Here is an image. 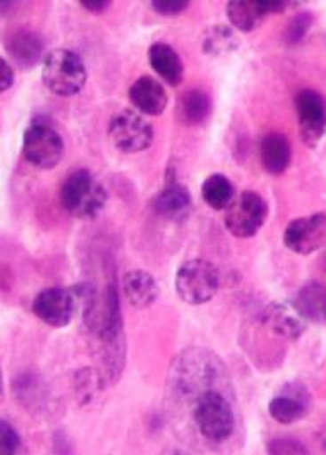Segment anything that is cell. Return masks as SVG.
<instances>
[{"mask_svg": "<svg viewBox=\"0 0 326 455\" xmlns=\"http://www.w3.org/2000/svg\"><path fill=\"white\" fill-rule=\"evenodd\" d=\"M81 304L83 322L99 355L101 375L107 385H114L121 379L126 366V339L115 282L108 283L101 294H97L93 289Z\"/></svg>", "mask_w": 326, "mask_h": 455, "instance_id": "cell-1", "label": "cell"}, {"mask_svg": "<svg viewBox=\"0 0 326 455\" xmlns=\"http://www.w3.org/2000/svg\"><path fill=\"white\" fill-rule=\"evenodd\" d=\"M227 379L226 364L217 355L206 349L182 351L171 370V387L179 397H193L195 401L208 390H222Z\"/></svg>", "mask_w": 326, "mask_h": 455, "instance_id": "cell-2", "label": "cell"}, {"mask_svg": "<svg viewBox=\"0 0 326 455\" xmlns=\"http://www.w3.org/2000/svg\"><path fill=\"white\" fill-rule=\"evenodd\" d=\"M107 191L90 171L79 169L64 180L60 203L64 210L79 220L95 219L107 204Z\"/></svg>", "mask_w": 326, "mask_h": 455, "instance_id": "cell-3", "label": "cell"}, {"mask_svg": "<svg viewBox=\"0 0 326 455\" xmlns=\"http://www.w3.org/2000/svg\"><path fill=\"white\" fill-rule=\"evenodd\" d=\"M88 79L83 59L69 49L51 51L42 66V81L45 88L57 97H75Z\"/></svg>", "mask_w": 326, "mask_h": 455, "instance_id": "cell-4", "label": "cell"}, {"mask_svg": "<svg viewBox=\"0 0 326 455\" xmlns=\"http://www.w3.org/2000/svg\"><path fill=\"white\" fill-rule=\"evenodd\" d=\"M201 436L211 443H224L235 430V414L226 392L215 388L201 394L193 409Z\"/></svg>", "mask_w": 326, "mask_h": 455, "instance_id": "cell-5", "label": "cell"}, {"mask_svg": "<svg viewBox=\"0 0 326 455\" xmlns=\"http://www.w3.org/2000/svg\"><path fill=\"white\" fill-rule=\"evenodd\" d=\"M220 289V272L206 259H189L177 270L176 291L184 303L191 306L211 301Z\"/></svg>", "mask_w": 326, "mask_h": 455, "instance_id": "cell-6", "label": "cell"}, {"mask_svg": "<svg viewBox=\"0 0 326 455\" xmlns=\"http://www.w3.org/2000/svg\"><path fill=\"white\" fill-rule=\"evenodd\" d=\"M64 140L57 129L42 119L31 123L23 136V155L28 164L36 169L51 171L55 169L64 156Z\"/></svg>", "mask_w": 326, "mask_h": 455, "instance_id": "cell-7", "label": "cell"}, {"mask_svg": "<svg viewBox=\"0 0 326 455\" xmlns=\"http://www.w3.org/2000/svg\"><path fill=\"white\" fill-rule=\"evenodd\" d=\"M268 219V203L256 193L244 191L226 210V228L239 239L254 237Z\"/></svg>", "mask_w": 326, "mask_h": 455, "instance_id": "cell-8", "label": "cell"}, {"mask_svg": "<svg viewBox=\"0 0 326 455\" xmlns=\"http://www.w3.org/2000/svg\"><path fill=\"white\" fill-rule=\"evenodd\" d=\"M108 138L119 152H145L155 140V129L143 114L126 108L112 117L108 124Z\"/></svg>", "mask_w": 326, "mask_h": 455, "instance_id": "cell-9", "label": "cell"}, {"mask_svg": "<svg viewBox=\"0 0 326 455\" xmlns=\"http://www.w3.org/2000/svg\"><path fill=\"white\" fill-rule=\"evenodd\" d=\"M298 126L302 143L309 148H316L326 132V100L316 90H301L296 99Z\"/></svg>", "mask_w": 326, "mask_h": 455, "instance_id": "cell-10", "label": "cell"}, {"mask_svg": "<svg viewBox=\"0 0 326 455\" xmlns=\"http://www.w3.org/2000/svg\"><path fill=\"white\" fill-rule=\"evenodd\" d=\"M77 299L73 289L49 287L36 294L33 299V313L52 329H64L71 325L75 318Z\"/></svg>", "mask_w": 326, "mask_h": 455, "instance_id": "cell-11", "label": "cell"}, {"mask_svg": "<svg viewBox=\"0 0 326 455\" xmlns=\"http://www.w3.org/2000/svg\"><path fill=\"white\" fill-rule=\"evenodd\" d=\"M313 405L311 392L299 381H289L268 404V412L278 425H294L304 419Z\"/></svg>", "mask_w": 326, "mask_h": 455, "instance_id": "cell-12", "label": "cell"}, {"mask_svg": "<svg viewBox=\"0 0 326 455\" xmlns=\"http://www.w3.org/2000/svg\"><path fill=\"white\" fill-rule=\"evenodd\" d=\"M283 244L298 254H311L326 246V213L292 220L283 232Z\"/></svg>", "mask_w": 326, "mask_h": 455, "instance_id": "cell-13", "label": "cell"}, {"mask_svg": "<svg viewBox=\"0 0 326 455\" xmlns=\"http://www.w3.org/2000/svg\"><path fill=\"white\" fill-rule=\"evenodd\" d=\"M261 323L272 335L285 339V340H298L306 331V320L296 306L290 303H274L265 307L261 315Z\"/></svg>", "mask_w": 326, "mask_h": 455, "instance_id": "cell-14", "label": "cell"}, {"mask_svg": "<svg viewBox=\"0 0 326 455\" xmlns=\"http://www.w3.org/2000/svg\"><path fill=\"white\" fill-rule=\"evenodd\" d=\"M5 52L11 55L14 64L21 69H33L44 57L45 42L44 38L28 28H20L11 31L4 40Z\"/></svg>", "mask_w": 326, "mask_h": 455, "instance_id": "cell-15", "label": "cell"}, {"mask_svg": "<svg viewBox=\"0 0 326 455\" xmlns=\"http://www.w3.org/2000/svg\"><path fill=\"white\" fill-rule=\"evenodd\" d=\"M153 210L165 220L176 224L186 222L193 212L191 191L184 184L172 180L156 195L153 200Z\"/></svg>", "mask_w": 326, "mask_h": 455, "instance_id": "cell-16", "label": "cell"}, {"mask_svg": "<svg viewBox=\"0 0 326 455\" xmlns=\"http://www.w3.org/2000/svg\"><path fill=\"white\" fill-rule=\"evenodd\" d=\"M129 100L139 114L156 117L165 112L169 105V95L158 79L141 76L131 84Z\"/></svg>", "mask_w": 326, "mask_h": 455, "instance_id": "cell-17", "label": "cell"}, {"mask_svg": "<svg viewBox=\"0 0 326 455\" xmlns=\"http://www.w3.org/2000/svg\"><path fill=\"white\" fill-rule=\"evenodd\" d=\"M123 292L127 303L136 309H147L160 296L156 280L145 270H129L123 278Z\"/></svg>", "mask_w": 326, "mask_h": 455, "instance_id": "cell-18", "label": "cell"}, {"mask_svg": "<svg viewBox=\"0 0 326 455\" xmlns=\"http://www.w3.org/2000/svg\"><path fill=\"white\" fill-rule=\"evenodd\" d=\"M259 158L263 169L272 174L280 176L283 174L292 160V147L287 136L280 132H270L261 140L259 145Z\"/></svg>", "mask_w": 326, "mask_h": 455, "instance_id": "cell-19", "label": "cell"}, {"mask_svg": "<svg viewBox=\"0 0 326 455\" xmlns=\"http://www.w3.org/2000/svg\"><path fill=\"white\" fill-rule=\"evenodd\" d=\"M177 117L184 126L204 124L213 110L211 97L200 88L186 90L177 100Z\"/></svg>", "mask_w": 326, "mask_h": 455, "instance_id": "cell-20", "label": "cell"}, {"mask_svg": "<svg viewBox=\"0 0 326 455\" xmlns=\"http://www.w3.org/2000/svg\"><path fill=\"white\" fill-rule=\"evenodd\" d=\"M153 71L169 86L177 88L184 79V62L174 47L163 42L153 44L148 51Z\"/></svg>", "mask_w": 326, "mask_h": 455, "instance_id": "cell-21", "label": "cell"}, {"mask_svg": "<svg viewBox=\"0 0 326 455\" xmlns=\"http://www.w3.org/2000/svg\"><path fill=\"white\" fill-rule=\"evenodd\" d=\"M266 16H270V11L263 0H232L227 4L230 26L243 33H251L259 28Z\"/></svg>", "mask_w": 326, "mask_h": 455, "instance_id": "cell-22", "label": "cell"}, {"mask_svg": "<svg viewBox=\"0 0 326 455\" xmlns=\"http://www.w3.org/2000/svg\"><path fill=\"white\" fill-rule=\"evenodd\" d=\"M292 304L306 322L326 325V283L307 282L302 285Z\"/></svg>", "mask_w": 326, "mask_h": 455, "instance_id": "cell-23", "label": "cell"}, {"mask_svg": "<svg viewBox=\"0 0 326 455\" xmlns=\"http://www.w3.org/2000/svg\"><path fill=\"white\" fill-rule=\"evenodd\" d=\"M241 45L234 28L227 25L210 26L201 35V51L210 57H222L237 51Z\"/></svg>", "mask_w": 326, "mask_h": 455, "instance_id": "cell-24", "label": "cell"}, {"mask_svg": "<svg viewBox=\"0 0 326 455\" xmlns=\"http://www.w3.org/2000/svg\"><path fill=\"white\" fill-rule=\"evenodd\" d=\"M234 195H235V188L232 180L219 172L208 176L201 186L203 202L213 210H227L230 203L234 202Z\"/></svg>", "mask_w": 326, "mask_h": 455, "instance_id": "cell-25", "label": "cell"}, {"mask_svg": "<svg viewBox=\"0 0 326 455\" xmlns=\"http://www.w3.org/2000/svg\"><path fill=\"white\" fill-rule=\"evenodd\" d=\"M75 394L77 403L81 405H88L97 399V395L105 388V379L101 375V371L95 368H81L79 371H76L75 379Z\"/></svg>", "mask_w": 326, "mask_h": 455, "instance_id": "cell-26", "label": "cell"}, {"mask_svg": "<svg viewBox=\"0 0 326 455\" xmlns=\"http://www.w3.org/2000/svg\"><path fill=\"white\" fill-rule=\"evenodd\" d=\"M14 392L21 404L28 405V409H38V405L42 404V399L45 397V385L35 375L23 373L14 381Z\"/></svg>", "mask_w": 326, "mask_h": 455, "instance_id": "cell-27", "label": "cell"}, {"mask_svg": "<svg viewBox=\"0 0 326 455\" xmlns=\"http://www.w3.org/2000/svg\"><path fill=\"white\" fill-rule=\"evenodd\" d=\"M314 23V18L311 12H299L296 14L290 23L285 28L283 31V40L289 45H298L301 44L302 40L306 38V35L309 33L311 26Z\"/></svg>", "mask_w": 326, "mask_h": 455, "instance_id": "cell-28", "label": "cell"}, {"mask_svg": "<svg viewBox=\"0 0 326 455\" xmlns=\"http://www.w3.org/2000/svg\"><path fill=\"white\" fill-rule=\"evenodd\" d=\"M21 449V436L7 419L0 421V454L14 455Z\"/></svg>", "mask_w": 326, "mask_h": 455, "instance_id": "cell-29", "label": "cell"}, {"mask_svg": "<svg viewBox=\"0 0 326 455\" xmlns=\"http://www.w3.org/2000/svg\"><path fill=\"white\" fill-rule=\"evenodd\" d=\"M151 7L156 14L177 16L189 9V2L187 0H153Z\"/></svg>", "mask_w": 326, "mask_h": 455, "instance_id": "cell-30", "label": "cell"}, {"mask_svg": "<svg viewBox=\"0 0 326 455\" xmlns=\"http://www.w3.org/2000/svg\"><path fill=\"white\" fill-rule=\"evenodd\" d=\"M270 454H307V449L292 438H278L268 443Z\"/></svg>", "mask_w": 326, "mask_h": 455, "instance_id": "cell-31", "label": "cell"}, {"mask_svg": "<svg viewBox=\"0 0 326 455\" xmlns=\"http://www.w3.org/2000/svg\"><path fill=\"white\" fill-rule=\"evenodd\" d=\"M14 84V68L7 59H0V92L11 90Z\"/></svg>", "mask_w": 326, "mask_h": 455, "instance_id": "cell-32", "label": "cell"}, {"mask_svg": "<svg viewBox=\"0 0 326 455\" xmlns=\"http://www.w3.org/2000/svg\"><path fill=\"white\" fill-rule=\"evenodd\" d=\"M79 4H81L88 12H93V14H101V12H105V11L112 5L110 0H81Z\"/></svg>", "mask_w": 326, "mask_h": 455, "instance_id": "cell-33", "label": "cell"}]
</instances>
